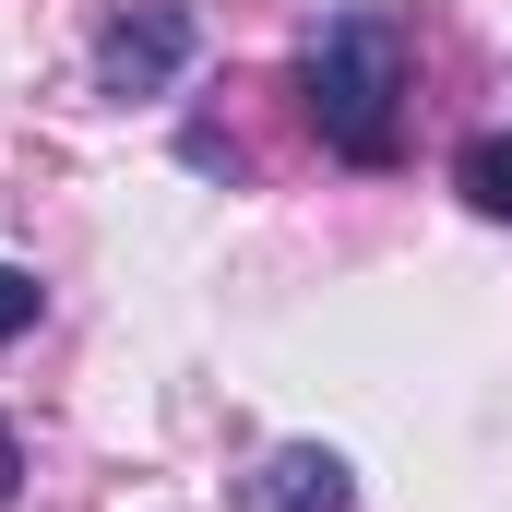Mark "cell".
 I'll use <instances>...</instances> for the list:
<instances>
[{
	"label": "cell",
	"mask_w": 512,
	"mask_h": 512,
	"mask_svg": "<svg viewBox=\"0 0 512 512\" xmlns=\"http://www.w3.org/2000/svg\"><path fill=\"white\" fill-rule=\"evenodd\" d=\"M453 191H465L489 227H512V131H477V143L453 155Z\"/></svg>",
	"instance_id": "4"
},
{
	"label": "cell",
	"mask_w": 512,
	"mask_h": 512,
	"mask_svg": "<svg viewBox=\"0 0 512 512\" xmlns=\"http://www.w3.org/2000/svg\"><path fill=\"white\" fill-rule=\"evenodd\" d=\"M12 334H36V274H24V262H0V346H12Z\"/></svg>",
	"instance_id": "5"
},
{
	"label": "cell",
	"mask_w": 512,
	"mask_h": 512,
	"mask_svg": "<svg viewBox=\"0 0 512 512\" xmlns=\"http://www.w3.org/2000/svg\"><path fill=\"white\" fill-rule=\"evenodd\" d=\"M346 501H358V477H346V453H322V441L262 453V477H251V512H346Z\"/></svg>",
	"instance_id": "3"
},
{
	"label": "cell",
	"mask_w": 512,
	"mask_h": 512,
	"mask_svg": "<svg viewBox=\"0 0 512 512\" xmlns=\"http://www.w3.org/2000/svg\"><path fill=\"white\" fill-rule=\"evenodd\" d=\"M298 96H310V131L346 167H393L405 155V24L393 12H334L298 60Z\"/></svg>",
	"instance_id": "1"
},
{
	"label": "cell",
	"mask_w": 512,
	"mask_h": 512,
	"mask_svg": "<svg viewBox=\"0 0 512 512\" xmlns=\"http://www.w3.org/2000/svg\"><path fill=\"white\" fill-rule=\"evenodd\" d=\"M191 48H203V24L179 0H131L96 24V96H167L191 72Z\"/></svg>",
	"instance_id": "2"
},
{
	"label": "cell",
	"mask_w": 512,
	"mask_h": 512,
	"mask_svg": "<svg viewBox=\"0 0 512 512\" xmlns=\"http://www.w3.org/2000/svg\"><path fill=\"white\" fill-rule=\"evenodd\" d=\"M12 489H24V441L0 429V512H12Z\"/></svg>",
	"instance_id": "6"
}]
</instances>
